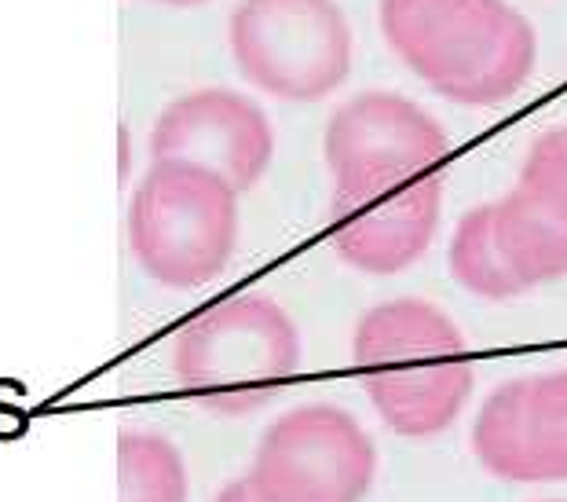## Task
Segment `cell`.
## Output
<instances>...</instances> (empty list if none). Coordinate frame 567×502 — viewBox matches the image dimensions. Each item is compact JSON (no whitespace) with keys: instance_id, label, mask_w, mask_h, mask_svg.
Wrapping results in <instances>:
<instances>
[{"instance_id":"1","label":"cell","mask_w":567,"mask_h":502,"mask_svg":"<svg viewBox=\"0 0 567 502\" xmlns=\"http://www.w3.org/2000/svg\"><path fill=\"white\" fill-rule=\"evenodd\" d=\"M381 30L425 85L465 106L513 100L538 59L535 30L505 0H381Z\"/></svg>"},{"instance_id":"2","label":"cell","mask_w":567,"mask_h":502,"mask_svg":"<svg viewBox=\"0 0 567 502\" xmlns=\"http://www.w3.org/2000/svg\"><path fill=\"white\" fill-rule=\"evenodd\" d=\"M355 370L392 433L429 440L457 422L476 386L473 352L429 301H384L355 327Z\"/></svg>"},{"instance_id":"3","label":"cell","mask_w":567,"mask_h":502,"mask_svg":"<svg viewBox=\"0 0 567 502\" xmlns=\"http://www.w3.org/2000/svg\"><path fill=\"white\" fill-rule=\"evenodd\" d=\"M300 370V334L271 297L213 305L179 330L173 375L190 400L220 418L268 408Z\"/></svg>"},{"instance_id":"4","label":"cell","mask_w":567,"mask_h":502,"mask_svg":"<svg viewBox=\"0 0 567 502\" xmlns=\"http://www.w3.org/2000/svg\"><path fill=\"white\" fill-rule=\"evenodd\" d=\"M128 246L165 286L220 279L238 249V191L190 162H151L128 202Z\"/></svg>"},{"instance_id":"5","label":"cell","mask_w":567,"mask_h":502,"mask_svg":"<svg viewBox=\"0 0 567 502\" xmlns=\"http://www.w3.org/2000/svg\"><path fill=\"white\" fill-rule=\"evenodd\" d=\"M443 170L406 162L333 173L330 238L344 265L395 275L425 254L440 228Z\"/></svg>"},{"instance_id":"6","label":"cell","mask_w":567,"mask_h":502,"mask_svg":"<svg viewBox=\"0 0 567 502\" xmlns=\"http://www.w3.org/2000/svg\"><path fill=\"white\" fill-rule=\"evenodd\" d=\"M231 55L257 89L311 103L352 74V30L337 0H238Z\"/></svg>"},{"instance_id":"7","label":"cell","mask_w":567,"mask_h":502,"mask_svg":"<svg viewBox=\"0 0 567 502\" xmlns=\"http://www.w3.org/2000/svg\"><path fill=\"white\" fill-rule=\"evenodd\" d=\"M378 477V448L333 403L286 411L264 433L246 473L257 502H363Z\"/></svg>"},{"instance_id":"8","label":"cell","mask_w":567,"mask_h":502,"mask_svg":"<svg viewBox=\"0 0 567 502\" xmlns=\"http://www.w3.org/2000/svg\"><path fill=\"white\" fill-rule=\"evenodd\" d=\"M275 133L268 114L243 92L198 89L165 106L151 133L154 162H190L235 191H249L268 173Z\"/></svg>"},{"instance_id":"9","label":"cell","mask_w":567,"mask_h":502,"mask_svg":"<svg viewBox=\"0 0 567 502\" xmlns=\"http://www.w3.org/2000/svg\"><path fill=\"white\" fill-rule=\"evenodd\" d=\"M473 451L498 481H567V370L494 389L476 414Z\"/></svg>"},{"instance_id":"10","label":"cell","mask_w":567,"mask_h":502,"mask_svg":"<svg viewBox=\"0 0 567 502\" xmlns=\"http://www.w3.org/2000/svg\"><path fill=\"white\" fill-rule=\"evenodd\" d=\"M451 158L446 129L395 92H363L348 100L326 125V165L330 173L355 170V165L406 162L443 170Z\"/></svg>"},{"instance_id":"11","label":"cell","mask_w":567,"mask_h":502,"mask_svg":"<svg viewBox=\"0 0 567 502\" xmlns=\"http://www.w3.org/2000/svg\"><path fill=\"white\" fill-rule=\"evenodd\" d=\"M494 232L505 260L527 283V290L567 275V224L549 217L520 187L494 202Z\"/></svg>"},{"instance_id":"12","label":"cell","mask_w":567,"mask_h":502,"mask_svg":"<svg viewBox=\"0 0 567 502\" xmlns=\"http://www.w3.org/2000/svg\"><path fill=\"white\" fill-rule=\"evenodd\" d=\"M451 272L468 294L484 301H513L527 294V283L513 272L494 232V206H476L457 221L451 238Z\"/></svg>"},{"instance_id":"13","label":"cell","mask_w":567,"mask_h":502,"mask_svg":"<svg viewBox=\"0 0 567 502\" xmlns=\"http://www.w3.org/2000/svg\"><path fill=\"white\" fill-rule=\"evenodd\" d=\"M117 502H187V465L173 440L147 429L117 433Z\"/></svg>"},{"instance_id":"14","label":"cell","mask_w":567,"mask_h":502,"mask_svg":"<svg viewBox=\"0 0 567 502\" xmlns=\"http://www.w3.org/2000/svg\"><path fill=\"white\" fill-rule=\"evenodd\" d=\"M516 187L530 202H538L549 217L567 224V125L549 129L530 143Z\"/></svg>"},{"instance_id":"15","label":"cell","mask_w":567,"mask_h":502,"mask_svg":"<svg viewBox=\"0 0 567 502\" xmlns=\"http://www.w3.org/2000/svg\"><path fill=\"white\" fill-rule=\"evenodd\" d=\"M213 502H257V495H252L249 481H246V477H243V481H231V484H224V488H220V495H216Z\"/></svg>"},{"instance_id":"16","label":"cell","mask_w":567,"mask_h":502,"mask_svg":"<svg viewBox=\"0 0 567 502\" xmlns=\"http://www.w3.org/2000/svg\"><path fill=\"white\" fill-rule=\"evenodd\" d=\"M158 4H173V8H195V4H205V0H158Z\"/></svg>"}]
</instances>
